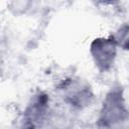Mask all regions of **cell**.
<instances>
[{
	"mask_svg": "<svg viewBox=\"0 0 129 129\" xmlns=\"http://www.w3.org/2000/svg\"><path fill=\"white\" fill-rule=\"evenodd\" d=\"M113 37L118 46H121L123 49L129 50V23L123 24L113 35Z\"/></svg>",
	"mask_w": 129,
	"mask_h": 129,
	"instance_id": "obj_5",
	"label": "cell"
},
{
	"mask_svg": "<svg viewBox=\"0 0 129 129\" xmlns=\"http://www.w3.org/2000/svg\"><path fill=\"white\" fill-rule=\"evenodd\" d=\"M49 99L44 93L36 94L27 105L23 116L24 129H37L44 121L49 110Z\"/></svg>",
	"mask_w": 129,
	"mask_h": 129,
	"instance_id": "obj_4",
	"label": "cell"
},
{
	"mask_svg": "<svg viewBox=\"0 0 129 129\" xmlns=\"http://www.w3.org/2000/svg\"><path fill=\"white\" fill-rule=\"evenodd\" d=\"M64 101L77 108H84L91 104L93 94L90 87L80 80H67L60 86Z\"/></svg>",
	"mask_w": 129,
	"mask_h": 129,
	"instance_id": "obj_3",
	"label": "cell"
},
{
	"mask_svg": "<svg viewBox=\"0 0 129 129\" xmlns=\"http://www.w3.org/2000/svg\"><path fill=\"white\" fill-rule=\"evenodd\" d=\"M117 43L112 36L99 37L92 41L90 52L96 68L100 72H108L112 69L117 55Z\"/></svg>",
	"mask_w": 129,
	"mask_h": 129,
	"instance_id": "obj_2",
	"label": "cell"
},
{
	"mask_svg": "<svg viewBox=\"0 0 129 129\" xmlns=\"http://www.w3.org/2000/svg\"><path fill=\"white\" fill-rule=\"evenodd\" d=\"M97 124L99 129H129V109L120 86L113 87L105 96Z\"/></svg>",
	"mask_w": 129,
	"mask_h": 129,
	"instance_id": "obj_1",
	"label": "cell"
}]
</instances>
